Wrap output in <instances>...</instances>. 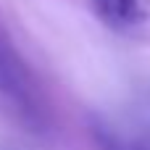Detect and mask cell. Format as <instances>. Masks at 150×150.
Returning <instances> with one entry per match:
<instances>
[{"label": "cell", "mask_w": 150, "mask_h": 150, "mask_svg": "<svg viewBox=\"0 0 150 150\" xmlns=\"http://www.w3.org/2000/svg\"><path fill=\"white\" fill-rule=\"evenodd\" d=\"M90 134H92L98 150H150V142L124 137V134H119L116 129H111L103 121H92L90 124Z\"/></svg>", "instance_id": "3"}, {"label": "cell", "mask_w": 150, "mask_h": 150, "mask_svg": "<svg viewBox=\"0 0 150 150\" xmlns=\"http://www.w3.org/2000/svg\"><path fill=\"white\" fill-rule=\"evenodd\" d=\"M0 100L32 129L47 127V103L42 87L13 42L0 32Z\"/></svg>", "instance_id": "1"}, {"label": "cell", "mask_w": 150, "mask_h": 150, "mask_svg": "<svg viewBox=\"0 0 150 150\" xmlns=\"http://www.w3.org/2000/svg\"><path fill=\"white\" fill-rule=\"evenodd\" d=\"M95 13L116 26V29H129V26H140L145 18V11L140 5V0H90Z\"/></svg>", "instance_id": "2"}]
</instances>
